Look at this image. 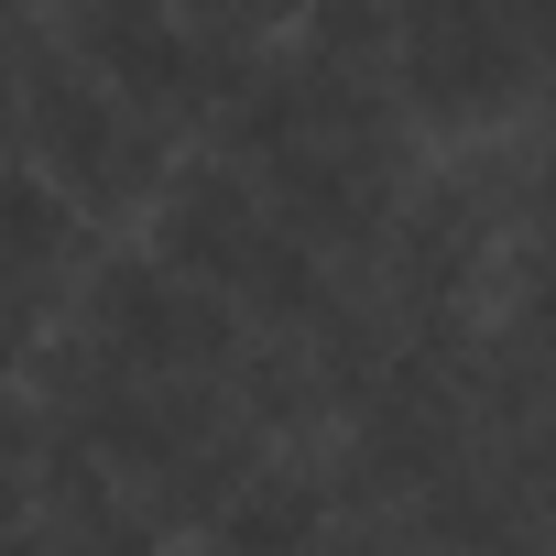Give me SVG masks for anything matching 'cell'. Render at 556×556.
<instances>
[{"instance_id":"3957f363","label":"cell","mask_w":556,"mask_h":556,"mask_svg":"<svg viewBox=\"0 0 556 556\" xmlns=\"http://www.w3.org/2000/svg\"><path fill=\"white\" fill-rule=\"evenodd\" d=\"M55 339L88 350V361H110V371H142V382H229V371L251 361V317L218 306L197 273L164 262L153 240L88 262V285H77V306H66ZM55 339H45V350H55Z\"/></svg>"},{"instance_id":"8992f818","label":"cell","mask_w":556,"mask_h":556,"mask_svg":"<svg viewBox=\"0 0 556 556\" xmlns=\"http://www.w3.org/2000/svg\"><path fill=\"white\" fill-rule=\"evenodd\" d=\"M502 328L556 371V251H513V317Z\"/></svg>"},{"instance_id":"277c9868","label":"cell","mask_w":556,"mask_h":556,"mask_svg":"<svg viewBox=\"0 0 556 556\" xmlns=\"http://www.w3.org/2000/svg\"><path fill=\"white\" fill-rule=\"evenodd\" d=\"M545 77L556 66L523 34L513 0H393V99H404V121L480 131V121H513Z\"/></svg>"},{"instance_id":"7a4b0ae2","label":"cell","mask_w":556,"mask_h":556,"mask_svg":"<svg viewBox=\"0 0 556 556\" xmlns=\"http://www.w3.org/2000/svg\"><path fill=\"white\" fill-rule=\"evenodd\" d=\"M12 131H23V153L12 164H34L45 186H66L99 229L110 218H153V197L175 186V142L186 131H164L153 110H131L34 0L12 12Z\"/></svg>"},{"instance_id":"5b68a950","label":"cell","mask_w":556,"mask_h":556,"mask_svg":"<svg viewBox=\"0 0 556 556\" xmlns=\"http://www.w3.org/2000/svg\"><path fill=\"white\" fill-rule=\"evenodd\" d=\"M339 534H350V491H328L317 469H295L285 447H273L218 502V523L197 534V556H339Z\"/></svg>"},{"instance_id":"52a82bcc","label":"cell","mask_w":556,"mask_h":556,"mask_svg":"<svg viewBox=\"0 0 556 556\" xmlns=\"http://www.w3.org/2000/svg\"><path fill=\"white\" fill-rule=\"evenodd\" d=\"M545 88H556V77H545Z\"/></svg>"},{"instance_id":"6da1fadb","label":"cell","mask_w":556,"mask_h":556,"mask_svg":"<svg viewBox=\"0 0 556 556\" xmlns=\"http://www.w3.org/2000/svg\"><path fill=\"white\" fill-rule=\"evenodd\" d=\"M153 251L164 262H186L197 285L218 295V306H240L251 317V339H306V328H328L339 317V295L361 285V273H339L295 218H285V197H273L262 175H240L229 153H186L175 164V186L153 197Z\"/></svg>"}]
</instances>
